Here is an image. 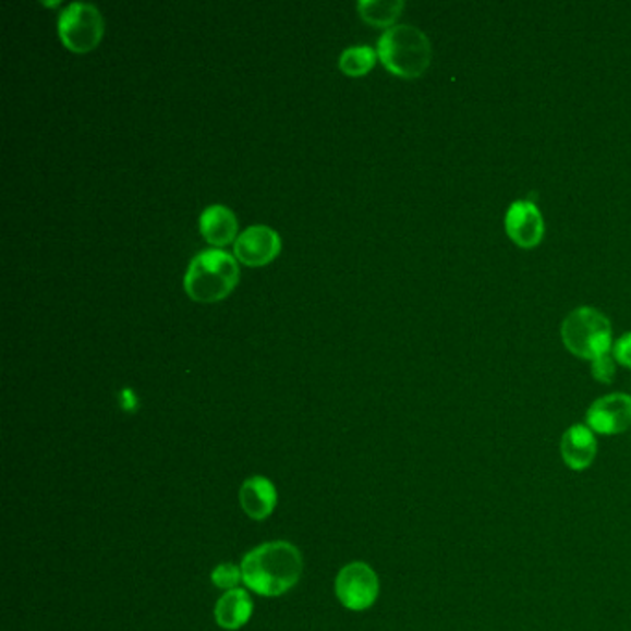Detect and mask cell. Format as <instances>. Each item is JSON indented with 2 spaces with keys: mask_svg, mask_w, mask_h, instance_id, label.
<instances>
[{
  "mask_svg": "<svg viewBox=\"0 0 631 631\" xmlns=\"http://www.w3.org/2000/svg\"><path fill=\"white\" fill-rule=\"evenodd\" d=\"M593 376L595 380L602 381V384H611L617 376V365H615V357L611 354H606V356L598 357L593 362Z\"/></svg>",
  "mask_w": 631,
  "mask_h": 631,
  "instance_id": "obj_17",
  "label": "cell"
},
{
  "mask_svg": "<svg viewBox=\"0 0 631 631\" xmlns=\"http://www.w3.org/2000/svg\"><path fill=\"white\" fill-rule=\"evenodd\" d=\"M304 561L296 546L275 541L248 551L241 561L246 587L262 596H280L293 588L302 577Z\"/></svg>",
  "mask_w": 631,
  "mask_h": 631,
  "instance_id": "obj_1",
  "label": "cell"
},
{
  "mask_svg": "<svg viewBox=\"0 0 631 631\" xmlns=\"http://www.w3.org/2000/svg\"><path fill=\"white\" fill-rule=\"evenodd\" d=\"M282 240L278 232L265 225H256L238 235L233 245V256L248 267H264L278 256Z\"/></svg>",
  "mask_w": 631,
  "mask_h": 631,
  "instance_id": "obj_8",
  "label": "cell"
},
{
  "mask_svg": "<svg viewBox=\"0 0 631 631\" xmlns=\"http://www.w3.org/2000/svg\"><path fill=\"white\" fill-rule=\"evenodd\" d=\"M506 232L522 248H534L545 235V219L530 201H517L506 214Z\"/></svg>",
  "mask_w": 631,
  "mask_h": 631,
  "instance_id": "obj_9",
  "label": "cell"
},
{
  "mask_svg": "<svg viewBox=\"0 0 631 631\" xmlns=\"http://www.w3.org/2000/svg\"><path fill=\"white\" fill-rule=\"evenodd\" d=\"M588 428L600 436H617L631 428V397L611 392L595 400L585 415Z\"/></svg>",
  "mask_w": 631,
  "mask_h": 631,
  "instance_id": "obj_7",
  "label": "cell"
},
{
  "mask_svg": "<svg viewBox=\"0 0 631 631\" xmlns=\"http://www.w3.org/2000/svg\"><path fill=\"white\" fill-rule=\"evenodd\" d=\"M614 357L615 362H619L620 365L631 368V331L630 333H624V336L619 338V341L615 343Z\"/></svg>",
  "mask_w": 631,
  "mask_h": 631,
  "instance_id": "obj_18",
  "label": "cell"
},
{
  "mask_svg": "<svg viewBox=\"0 0 631 631\" xmlns=\"http://www.w3.org/2000/svg\"><path fill=\"white\" fill-rule=\"evenodd\" d=\"M238 258L221 248L198 252L184 276L185 293L196 302L227 299L240 282Z\"/></svg>",
  "mask_w": 631,
  "mask_h": 631,
  "instance_id": "obj_2",
  "label": "cell"
},
{
  "mask_svg": "<svg viewBox=\"0 0 631 631\" xmlns=\"http://www.w3.org/2000/svg\"><path fill=\"white\" fill-rule=\"evenodd\" d=\"M378 58L400 78H418L432 63V45L417 26L395 25L378 39Z\"/></svg>",
  "mask_w": 631,
  "mask_h": 631,
  "instance_id": "obj_3",
  "label": "cell"
},
{
  "mask_svg": "<svg viewBox=\"0 0 631 631\" xmlns=\"http://www.w3.org/2000/svg\"><path fill=\"white\" fill-rule=\"evenodd\" d=\"M201 233L214 246H227L238 240V217L222 204H211L201 215Z\"/></svg>",
  "mask_w": 631,
  "mask_h": 631,
  "instance_id": "obj_11",
  "label": "cell"
},
{
  "mask_svg": "<svg viewBox=\"0 0 631 631\" xmlns=\"http://www.w3.org/2000/svg\"><path fill=\"white\" fill-rule=\"evenodd\" d=\"M241 508L254 521H264L275 511L278 495L275 485L264 476H252L241 485Z\"/></svg>",
  "mask_w": 631,
  "mask_h": 631,
  "instance_id": "obj_12",
  "label": "cell"
},
{
  "mask_svg": "<svg viewBox=\"0 0 631 631\" xmlns=\"http://www.w3.org/2000/svg\"><path fill=\"white\" fill-rule=\"evenodd\" d=\"M596 453L598 441L587 424H574L561 437V458L570 471H587L595 463Z\"/></svg>",
  "mask_w": 631,
  "mask_h": 631,
  "instance_id": "obj_10",
  "label": "cell"
},
{
  "mask_svg": "<svg viewBox=\"0 0 631 631\" xmlns=\"http://www.w3.org/2000/svg\"><path fill=\"white\" fill-rule=\"evenodd\" d=\"M58 34L69 50L84 54L100 44L105 36V19L93 4L71 2L60 12Z\"/></svg>",
  "mask_w": 631,
  "mask_h": 631,
  "instance_id": "obj_5",
  "label": "cell"
},
{
  "mask_svg": "<svg viewBox=\"0 0 631 631\" xmlns=\"http://www.w3.org/2000/svg\"><path fill=\"white\" fill-rule=\"evenodd\" d=\"M561 338L574 356L588 362L609 354L614 341L609 319L604 313L588 306L569 313L561 326Z\"/></svg>",
  "mask_w": 631,
  "mask_h": 631,
  "instance_id": "obj_4",
  "label": "cell"
},
{
  "mask_svg": "<svg viewBox=\"0 0 631 631\" xmlns=\"http://www.w3.org/2000/svg\"><path fill=\"white\" fill-rule=\"evenodd\" d=\"M404 10L402 0H360L357 12L374 26H389L400 17ZM395 26V25H392Z\"/></svg>",
  "mask_w": 631,
  "mask_h": 631,
  "instance_id": "obj_14",
  "label": "cell"
},
{
  "mask_svg": "<svg viewBox=\"0 0 631 631\" xmlns=\"http://www.w3.org/2000/svg\"><path fill=\"white\" fill-rule=\"evenodd\" d=\"M376 56H378V52L367 47V45L350 47L339 58V69L344 74H349V76H363V74H367L374 68Z\"/></svg>",
  "mask_w": 631,
  "mask_h": 631,
  "instance_id": "obj_15",
  "label": "cell"
},
{
  "mask_svg": "<svg viewBox=\"0 0 631 631\" xmlns=\"http://www.w3.org/2000/svg\"><path fill=\"white\" fill-rule=\"evenodd\" d=\"M251 596L243 588H232L221 596L215 606V620L222 630L235 631L245 626L251 619Z\"/></svg>",
  "mask_w": 631,
  "mask_h": 631,
  "instance_id": "obj_13",
  "label": "cell"
},
{
  "mask_svg": "<svg viewBox=\"0 0 631 631\" xmlns=\"http://www.w3.org/2000/svg\"><path fill=\"white\" fill-rule=\"evenodd\" d=\"M380 593L378 577L367 563H350L336 578V595L344 607L363 611L373 606Z\"/></svg>",
  "mask_w": 631,
  "mask_h": 631,
  "instance_id": "obj_6",
  "label": "cell"
},
{
  "mask_svg": "<svg viewBox=\"0 0 631 631\" xmlns=\"http://www.w3.org/2000/svg\"><path fill=\"white\" fill-rule=\"evenodd\" d=\"M211 580H214L217 587L232 591V588H235V585L240 583V580H243V572H241V567H238V565H219V567L214 570Z\"/></svg>",
  "mask_w": 631,
  "mask_h": 631,
  "instance_id": "obj_16",
  "label": "cell"
}]
</instances>
